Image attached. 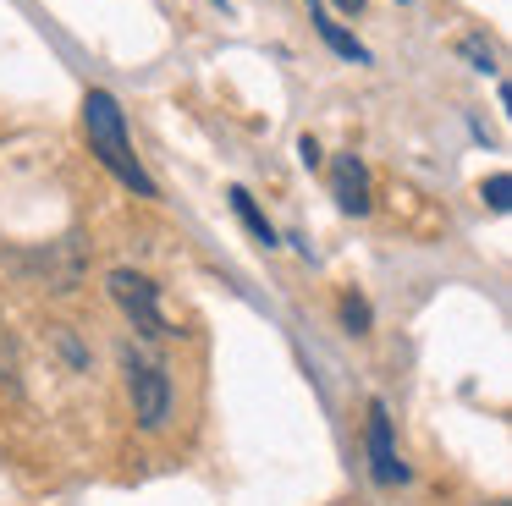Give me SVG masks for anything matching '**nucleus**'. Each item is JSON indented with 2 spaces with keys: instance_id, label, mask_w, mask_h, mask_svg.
Here are the masks:
<instances>
[{
  "instance_id": "2",
  "label": "nucleus",
  "mask_w": 512,
  "mask_h": 506,
  "mask_svg": "<svg viewBox=\"0 0 512 506\" xmlns=\"http://www.w3.org/2000/svg\"><path fill=\"white\" fill-rule=\"evenodd\" d=\"M122 369H127V391H133V418L144 429H160L171 418V380H166V363L149 358V352H122Z\"/></svg>"
},
{
  "instance_id": "9",
  "label": "nucleus",
  "mask_w": 512,
  "mask_h": 506,
  "mask_svg": "<svg viewBox=\"0 0 512 506\" xmlns=\"http://www.w3.org/2000/svg\"><path fill=\"white\" fill-rule=\"evenodd\" d=\"M342 319H347L353 330H369V303H364V297H347V303H342Z\"/></svg>"
},
{
  "instance_id": "5",
  "label": "nucleus",
  "mask_w": 512,
  "mask_h": 506,
  "mask_svg": "<svg viewBox=\"0 0 512 506\" xmlns=\"http://www.w3.org/2000/svg\"><path fill=\"white\" fill-rule=\"evenodd\" d=\"M331 193L347 215H369V165L358 154H336L331 165Z\"/></svg>"
},
{
  "instance_id": "13",
  "label": "nucleus",
  "mask_w": 512,
  "mask_h": 506,
  "mask_svg": "<svg viewBox=\"0 0 512 506\" xmlns=\"http://www.w3.org/2000/svg\"><path fill=\"white\" fill-rule=\"evenodd\" d=\"M221 6H226V0H221Z\"/></svg>"
},
{
  "instance_id": "4",
  "label": "nucleus",
  "mask_w": 512,
  "mask_h": 506,
  "mask_svg": "<svg viewBox=\"0 0 512 506\" xmlns=\"http://www.w3.org/2000/svg\"><path fill=\"white\" fill-rule=\"evenodd\" d=\"M369 468L380 484H402L408 468L397 462V440H391V413L386 402H369Z\"/></svg>"
},
{
  "instance_id": "6",
  "label": "nucleus",
  "mask_w": 512,
  "mask_h": 506,
  "mask_svg": "<svg viewBox=\"0 0 512 506\" xmlns=\"http://www.w3.org/2000/svg\"><path fill=\"white\" fill-rule=\"evenodd\" d=\"M309 22H314V28H320V39H325V44H331V50H336V55H347V61H358V66H364V61H369V50H364V44H358V39H353V33H347V28H342V22H331V17H325V11H320V6H309Z\"/></svg>"
},
{
  "instance_id": "7",
  "label": "nucleus",
  "mask_w": 512,
  "mask_h": 506,
  "mask_svg": "<svg viewBox=\"0 0 512 506\" xmlns=\"http://www.w3.org/2000/svg\"><path fill=\"white\" fill-rule=\"evenodd\" d=\"M226 198H232L237 220H243V226L254 231V242H265V248H270V242H276V231H270V220H265V215H259L254 193H248V187H232V193H226Z\"/></svg>"
},
{
  "instance_id": "1",
  "label": "nucleus",
  "mask_w": 512,
  "mask_h": 506,
  "mask_svg": "<svg viewBox=\"0 0 512 506\" xmlns=\"http://www.w3.org/2000/svg\"><path fill=\"white\" fill-rule=\"evenodd\" d=\"M83 132H89V149L100 154V165L116 176V182H127L138 198H155V176L138 165L116 94H105V88H89V94H83Z\"/></svg>"
},
{
  "instance_id": "3",
  "label": "nucleus",
  "mask_w": 512,
  "mask_h": 506,
  "mask_svg": "<svg viewBox=\"0 0 512 506\" xmlns=\"http://www.w3.org/2000/svg\"><path fill=\"white\" fill-rule=\"evenodd\" d=\"M111 297L122 303V314L133 319V330H144L149 341L166 336V314H160V286L138 270H111Z\"/></svg>"
},
{
  "instance_id": "8",
  "label": "nucleus",
  "mask_w": 512,
  "mask_h": 506,
  "mask_svg": "<svg viewBox=\"0 0 512 506\" xmlns=\"http://www.w3.org/2000/svg\"><path fill=\"white\" fill-rule=\"evenodd\" d=\"M479 193H485V204H490V209H496V215H507V204H512V198H507V193H512V182H507V171H496V176H490V182H485V187H479Z\"/></svg>"
},
{
  "instance_id": "10",
  "label": "nucleus",
  "mask_w": 512,
  "mask_h": 506,
  "mask_svg": "<svg viewBox=\"0 0 512 506\" xmlns=\"http://www.w3.org/2000/svg\"><path fill=\"white\" fill-rule=\"evenodd\" d=\"M457 50H463L468 61L479 66V72H496V61H490V50H485V44H479V39H463V44H457Z\"/></svg>"
},
{
  "instance_id": "11",
  "label": "nucleus",
  "mask_w": 512,
  "mask_h": 506,
  "mask_svg": "<svg viewBox=\"0 0 512 506\" xmlns=\"http://www.w3.org/2000/svg\"><path fill=\"white\" fill-rule=\"evenodd\" d=\"M298 154H303V165H309V171L320 165V143H314V138H298Z\"/></svg>"
},
{
  "instance_id": "12",
  "label": "nucleus",
  "mask_w": 512,
  "mask_h": 506,
  "mask_svg": "<svg viewBox=\"0 0 512 506\" xmlns=\"http://www.w3.org/2000/svg\"><path fill=\"white\" fill-rule=\"evenodd\" d=\"M336 6H342V11H364V0H336Z\"/></svg>"
}]
</instances>
